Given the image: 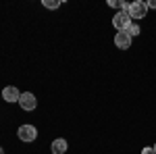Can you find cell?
<instances>
[{"mask_svg":"<svg viewBox=\"0 0 156 154\" xmlns=\"http://www.w3.org/2000/svg\"><path fill=\"white\" fill-rule=\"evenodd\" d=\"M129 17H131V21H142L146 15H148V6H146V2L142 0H137V2H131L129 4Z\"/></svg>","mask_w":156,"mask_h":154,"instance_id":"obj_1","label":"cell"},{"mask_svg":"<svg viewBox=\"0 0 156 154\" xmlns=\"http://www.w3.org/2000/svg\"><path fill=\"white\" fill-rule=\"evenodd\" d=\"M131 23H133V21H131V17H129V13H125V11L117 13V15L112 17V25H115L119 31H127Z\"/></svg>","mask_w":156,"mask_h":154,"instance_id":"obj_2","label":"cell"},{"mask_svg":"<svg viewBox=\"0 0 156 154\" xmlns=\"http://www.w3.org/2000/svg\"><path fill=\"white\" fill-rule=\"evenodd\" d=\"M17 135H19V140L21 142H34L37 138V129L34 125H21L19 131H17Z\"/></svg>","mask_w":156,"mask_h":154,"instance_id":"obj_3","label":"cell"},{"mask_svg":"<svg viewBox=\"0 0 156 154\" xmlns=\"http://www.w3.org/2000/svg\"><path fill=\"white\" fill-rule=\"evenodd\" d=\"M19 104H21V108H23V110H36L37 100H36V96L31 94V92H23V94H21V98H19Z\"/></svg>","mask_w":156,"mask_h":154,"instance_id":"obj_4","label":"cell"},{"mask_svg":"<svg viewBox=\"0 0 156 154\" xmlns=\"http://www.w3.org/2000/svg\"><path fill=\"white\" fill-rule=\"evenodd\" d=\"M115 46L119 48V50H127V48L131 46V36L127 31H119L115 36Z\"/></svg>","mask_w":156,"mask_h":154,"instance_id":"obj_5","label":"cell"},{"mask_svg":"<svg viewBox=\"0 0 156 154\" xmlns=\"http://www.w3.org/2000/svg\"><path fill=\"white\" fill-rule=\"evenodd\" d=\"M2 98H4L6 102H19V98H21V92H19L15 85H9V88H4V92H2Z\"/></svg>","mask_w":156,"mask_h":154,"instance_id":"obj_6","label":"cell"},{"mask_svg":"<svg viewBox=\"0 0 156 154\" xmlns=\"http://www.w3.org/2000/svg\"><path fill=\"white\" fill-rule=\"evenodd\" d=\"M67 148H69V144L65 142V140H60V138L52 142V154H65Z\"/></svg>","mask_w":156,"mask_h":154,"instance_id":"obj_7","label":"cell"},{"mask_svg":"<svg viewBox=\"0 0 156 154\" xmlns=\"http://www.w3.org/2000/svg\"><path fill=\"white\" fill-rule=\"evenodd\" d=\"M127 34H129V36H140V34H142V29H140V23H131L129 25V29H127Z\"/></svg>","mask_w":156,"mask_h":154,"instance_id":"obj_8","label":"cell"},{"mask_svg":"<svg viewBox=\"0 0 156 154\" xmlns=\"http://www.w3.org/2000/svg\"><path fill=\"white\" fill-rule=\"evenodd\" d=\"M42 4H44L46 9H58V6H60V2H58V0H56V2H54V0H44Z\"/></svg>","mask_w":156,"mask_h":154,"instance_id":"obj_9","label":"cell"},{"mask_svg":"<svg viewBox=\"0 0 156 154\" xmlns=\"http://www.w3.org/2000/svg\"><path fill=\"white\" fill-rule=\"evenodd\" d=\"M142 154H156V150L152 148V146H146L144 150H142Z\"/></svg>","mask_w":156,"mask_h":154,"instance_id":"obj_10","label":"cell"},{"mask_svg":"<svg viewBox=\"0 0 156 154\" xmlns=\"http://www.w3.org/2000/svg\"><path fill=\"white\" fill-rule=\"evenodd\" d=\"M146 6H148V9H156V0H150V2H146Z\"/></svg>","mask_w":156,"mask_h":154,"instance_id":"obj_11","label":"cell"},{"mask_svg":"<svg viewBox=\"0 0 156 154\" xmlns=\"http://www.w3.org/2000/svg\"><path fill=\"white\" fill-rule=\"evenodd\" d=\"M0 154H4V150H2V146H0Z\"/></svg>","mask_w":156,"mask_h":154,"instance_id":"obj_12","label":"cell"},{"mask_svg":"<svg viewBox=\"0 0 156 154\" xmlns=\"http://www.w3.org/2000/svg\"><path fill=\"white\" fill-rule=\"evenodd\" d=\"M152 148H154V150H156V144H154V146H152Z\"/></svg>","mask_w":156,"mask_h":154,"instance_id":"obj_13","label":"cell"}]
</instances>
